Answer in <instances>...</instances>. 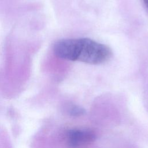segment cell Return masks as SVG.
Wrapping results in <instances>:
<instances>
[{
  "label": "cell",
  "mask_w": 148,
  "mask_h": 148,
  "mask_svg": "<svg viewBox=\"0 0 148 148\" xmlns=\"http://www.w3.org/2000/svg\"><path fill=\"white\" fill-rule=\"evenodd\" d=\"M54 54L60 58L90 64H100L112 56L110 49L89 38L62 39L53 46Z\"/></svg>",
  "instance_id": "cell-1"
},
{
  "label": "cell",
  "mask_w": 148,
  "mask_h": 148,
  "mask_svg": "<svg viewBox=\"0 0 148 148\" xmlns=\"http://www.w3.org/2000/svg\"><path fill=\"white\" fill-rule=\"evenodd\" d=\"M95 138L94 133L90 130H71L68 134V144L73 148L91 143Z\"/></svg>",
  "instance_id": "cell-2"
},
{
  "label": "cell",
  "mask_w": 148,
  "mask_h": 148,
  "mask_svg": "<svg viewBox=\"0 0 148 148\" xmlns=\"http://www.w3.org/2000/svg\"><path fill=\"white\" fill-rule=\"evenodd\" d=\"M82 112H83V111H82L80 108H75L72 110L73 114H74V115H79V114H82Z\"/></svg>",
  "instance_id": "cell-3"
},
{
  "label": "cell",
  "mask_w": 148,
  "mask_h": 148,
  "mask_svg": "<svg viewBox=\"0 0 148 148\" xmlns=\"http://www.w3.org/2000/svg\"><path fill=\"white\" fill-rule=\"evenodd\" d=\"M143 1H144V2H145L146 6L147 7V8H148V0H143Z\"/></svg>",
  "instance_id": "cell-4"
}]
</instances>
